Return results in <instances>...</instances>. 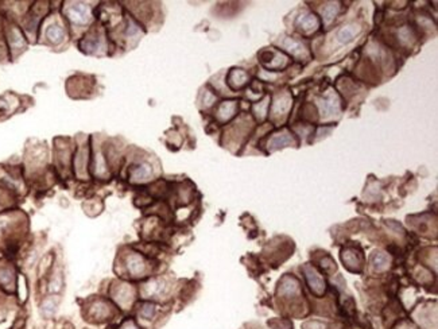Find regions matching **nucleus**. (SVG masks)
Instances as JSON below:
<instances>
[{
	"label": "nucleus",
	"mask_w": 438,
	"mask_h": 329,
	"mask_svg": "<svg viewBox=\"0 0 438 329\" xmlns=\"http://www.w3.org/2000/svg\"><path fill=\"white\" fill-rule=\"evenodd\" d=\"M48 37L52 42H54V43H58V42H61V39L63 38V31L59 29V27L53 26V27H50V29H49Z\"/></svg>",
	"instance_id": "19"
},
{
	"label": "nucleus",
	"mask_w": 438,
	"mask_h": 329,
	"mask_svg": "<svg viewBox=\"0 0 438 329\" xmlns=\"http://www.w3.org/2000/svg\"><path fill=\"white\" fill-rule=\"evenodd\" d=\"M248 82V74L242 69H233L228 76V84L231 88L239 89Z\"/></svg>",
	"instance_id": "5"
},
{
	"label": "nucleus",
	"mask_w": 438,
	"mask_h": 329,
	"mask_svg": "<svg viewBox=\"0 0 438 329\" xmlns=\"http://www.w3.org/2000/svg\"><path fill=\"white\" fill-rule=\"evenodd\" d=\"M294 143L293 138L289 135L288 133H282V134H276L275 137L271 139V142L269 143V147L271 150H275V148L284 147V146H289V144Z\"/></svg>",
	"instance_id": "10"
},
{
	"label": "nucleus",
	"mask_w": 438,
	"mask_h": 329,
	"mask_svg": "<svg viewBox=\"0 0 438 329\" xmlns=\"http://www.w3.org/2000/svg\"><path fill=\"white\" fill-rule=\"evenodd\" d=\"M165 283L162 281H151L148 285L144 286V293L147 296H158L163 292Z\"/></svg>",
	"instance_id": "15"
},
{
	"label": "nucleus",
	"mask_w": 438,
	"mask_h": 329,
	"mask_svg": "<svg viewBox=\"0 0 438 329\" xmlns=\"http://www.w3.org/2000/svg\"><path fill=\"white\" fill-rule=\"evenodd\" d=\"M151 173H152V169H151L150 165L143 163V165H139L134 169L131 177H133L134 181H143V180H147L150 177Z\"/></svg>",
	"instance_id": "11"
},
{
	"label": "nucleus",
	"mask_w": 438,
	"mask_h": 329,
	"mask_svg": "<svg viewBox=\"0 0 438 329\" xmlns=\"http://www.w3.org/2000/svg\"><path fill=\"white\" fill-rule=\"evenodd\" d=\"M267 105H269V99H266L265 101L259 103V105L255 107V112L258 115L259 119H263L266 116V111H267Z\"/></svg>",
	"instance_id": "20"
},
{
	"label": "nucleus",
	"mask_w": 438,
	"mask_h": 329,
	"mask_svg": "<svg viewBox=\"0 0 438 329\" xmlns=\"http://www.w3.org/2000/svg\"><path fill=\"white\" fill-rule=\"evenodd\" d=\"M298 292V282L294 278H284L282 282V293L284 294H293Z\"/></svg>",
	"instance_id": "17"
},
{
	"label": "nucleus",
	"mask_w": 438,
	"mask_h": 329,
	"mask_svg": "<svg viewBox=\"0 0 438 329\" xmlns=\"http://www.w3.org/2000/svg\"><path fill=\"white\" fill-rule=\"evenodd\" d=\"M290 104H291L290 97H289L288 95H283V96H280L279 99L274 103L273 112L275 115H283L284 112L288 111L289 108H290Z\"/></svg>",
	"instance_id": "13"
},
{
	"label": "nucleus",
	"mask_w": 438,
	"mask_h": 329,
	"mask_svg": "<svg viewBox=\"0 0 438 329\" xmlns=\"http://www.w3.org/2000/svg\"><path fill=\"white\" fill-rule=\"evenodd\" d=\"M69 19L76 25H84L89 20V8L82 4H76L69 8Z\"/></svg>",
	"instance_id": "1"
},
{
	"label": "nucleus",
	"mask_w": 438,
	"mask_h": 329,
	"mask_svg": "<svg viewBox=\"0 0 438 329\" xmlns=\"http://www.w3.org/2000/svg\"><path fill=\"white\" fill-rule=\"evenodd\" d=\"M280 45H282V48H283L286 52L291 53L293 56H301V54L305 53L303 45H302L301 42L293 39V38H286V39L282 41V43Z\"/></svg>",
	"instance_id": "8"
},
{
	"label": "nucleus",
	"mask_w": 438,
	"mask_h": 329,
	"mask_svg": "<svg viewBox=\"0 0 438 329\" xmlns=\"http://www.w3.org/2000/svg\"><path fill=\"white\" fill-rule=\"evenodd\" d=\"M236 112V101H225L220 105L217 112V116L221 122H227L232 118Z\"/></svg>",
	"instance_id": "9"
},
{
	"label": "nucleus",
	"mask_w": 438,
	"mask_h": 329,
	"mask_svg": "<svg viewBox=\"0 0 438 329\" xmlns=\"http://www.w3.org/2000/svg\"><path fill=\"white\" fill-rule=\"evenodd\" d=\"M305 273H306V279H308V282H309L310 288L313 289V292L316 293V294H321V293L324 292L325 283L324 281L321 279L320 275L317 274V271L314 270V269L306 267Z\"/></svg>",
	"instance_id": "2"
},
{
	"label": "nucleus",
	"mask_w": 438,
	"mask_h": 329,
	"mask_svg": "<svg viewBox=\"0 0 438 329\" xmlns=\"http://www.w3.org/2000/svg\"><path fill=\"white\" fill-rule=\"evenodd\" d=\"M337 11H339V6L337 4H326L322 8V18H324L325 23H329L331 20H333L336 15H337Z\"/></svg>",
	"instance_id": "16"
},
{
	"label": "nucleus",
	"mask_w": 438,
	"mask_h": 329,
	"mask_svg": "<svg viewBox=\"0 0 438 329\" xmlns=\"http://www.w3.org/2000/svg\"><path fill=\"white\" fill-rule=\"evenodd\" d=\"M127 269H128L129 274H133L134 277H139L140 274H143L146 265H144L143 259L139 255H131L127 259Z\"/></svg>",
	"instance_id": "6"
},
{
	"label": "nucleus",
	"mask_w": 438,
	"mask_h": 329,
	"mask_svg": "<svg viewBox=\"0 0 438 329\" xmlns=\"http://www.w3.org/2000/svg\"><path fill=\"white\" fill-rule=\"evenodd\" d=\"M0 285L6 290L14 289V273L10 269H0Z\"/></svg>",
	"instance_id": "12"
},
{
	"label": "nucleus",
	"mask_w": 438,
	"mask_h": 329,
	"mask_svg": "<svg viewBox=\"0 0 438 329\" xmlns=\"http://www.w3.org/2000/svg\"><path fill=\"white\" fill-rule=\"evenodd\" d=\"M297 26L305 31V33H310V31H316L318 27V19L314 16L313 14H305L301 15L297 20Z\"/></svg>",
	"instance_id": "4"
},
{
	"label": "nucleus",
	"mask_w": 438,
	"mask_h": 329,
	"mask_svg": "<svg viewBox=\"0 0 438 329\" xmlns=\"http://www.w3.org/2000/svg\"><path fill=\"white\" fill-rule=\"evenodd\" d=\"M154 312H155L154 305H151V303H146V305L142 308V311H140V315L143 316L144 318H151L152 316H154Z\"/></svg>",
	"instance_id": "21"
},
{
	"label": "nucleus",
	"mask_w": 438,
	"mask_h": 329,
	"mask_svg": "<svg viewBox=\"0 0 438 329\" xmlns=\"http://www.w3.org/2000/svg\"><path fill=\"white\" fill-rule=\"evenodd\" d=\"M359 33H360V27H359V25H355L354 23V25H348V26L342 27L339 33H337V37L336 38H337V42H339V43L344 45L352 41Z\"/></svg>",
	"instance_id": "3"
},
{
	"label": "nucleus",
	"mask_w": 438,
	"mask_h": 329,
	"mask_svg": "<svg viewBox=\"0 0 438 329\" xmlns=\"http://www.w3.org/2000/svg\"><path fill=\"white\" fill-rule=\"evenodd\" d=\"M122 329H138V328L134 325L133 322H127V324H124V325H123Z\"/></svg>",
	"instance_id": "22"
},
{
	"label": "nucleus",
	"mask_w": 438,
	"mask_h": 329,
	"mask_svg": "<svg viewBox=\"0 0 438 329\" xmlns=\"http://www.w3.org/2000/svg\"><path fill=\"white\" fill-rule=\"evenodd\" d=\"M57 311V303L54 300L49 298V300H45L41 305V313L45 318H50L53 317V315Z\"/></svg>",
	"instance_id": "14"
},
{
	"label": "nucleus",
	"mask_w": 438,
	"mask_h": 329,
	"mask_svg": "<svg viewBox=\"0 0 438 329\" xmlns=\"http://www.w3.org/2000/svg\"><path fill=\"white\" fill-rule=\"evenodd\" d=\"M339 97L333 95V93H329L328 96L321 101V109H322V112H324L325 115H332L337 112L339 111Z\"/></svg>",
	"instance_id": "7"
},
{
	"label": "nucleus",
	"mask_w": 438,
	"mask_h": 329,
	"mask_svg": "<svg viewBox=\"0 0 438 329\" xmlns=\"http://www.w3.org/2000/svg\"><path fill=\"white\" fill-rule=\"evenodd\" d=\"M388 262H390L388 258H387L384 254H382V252H378V254H375L374 258H372V265H374L378 270H383V269H386Z\"/></svg>",
	"instance_id": "18"
}]
</instances>
